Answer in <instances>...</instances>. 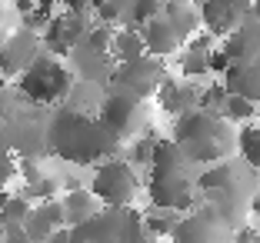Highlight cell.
Returning a JSON list of instances; mask_svg holds the SVG:
<instances>
[{"instance_id": "cell-19", "label": "cell", "mask_w": 260, "mask_h": 243, "mask_svg": "<svg viewBox=\"0 0 260 243\" xmlns=\"http://www.w3.org/2000/svg\"><path fill=\"white\" fill-rule=\"evenodd\" d=\"M164 17L170 20V27L177 30V37L187 40L193 30H197V10H190L187 0H164Z\"/></svg>"}, {"instance_id": "cell-3", "label": "cell", "mask_w": 260, "mask_h": 243, "mask_svg": "<svg viewBox=\"0 0 260 243\" xmlns=\"http://www.w3.org/2000/svg\"><path fill=\"white\" fill-rule=\"evenodd\" d=\"M150 177H147V197L153 206L167 210H193L197 206V177L193 163L180 153L174 140H153V157H150Z\"/></svg>"}, {"instance_id": "cell-2", "label": "cell", "mask_w": 260, "mask_h": 243, "mask_svg": "<svg viewBox=\"0 0 260 243\" xmlns=\"http://www.w3.org/2000/svg\"><path fill=\"white\" fill-rule=\"evenodd\" d=\"M197 190H200V203H207L234 230L244 223L247 210H250V197L257 193V170L244 160L223 157L197 177Z\"/></svg>"}, {"instance_id": "cell-29", "label": "cell", "mask_w": 260, "mask_h": 243, "mask_svg": "<svg viewBox=\"0 0 260 243\" xmlns=\"http://www.w3.org/2000/svg\"><path fill=\"white\" fill-rule=\"evenodd\" d=\"M110 37H114V30H110L107 23H90V30L84 33V44L93 47V50H107L110 53Z\"/></svg>"}, {"instance_id": "cell-22", "label": "cell", "mask_w": 260, "mask_h": 243, "mask_svg": "<svg viewBox=\"0 0 260 243\" xmlns=\"http://www.w3.org/2000/svg\"><path fill=\"white\" fill-rule=\"evenodd\" d=\"M237 150H240V160L250 163L253 170L260 173V127H244L237 133Z\"/></svg>"}, {"instance_id": "cell-9", "label": "cell", "mask_w": 260, "mask_h": 243, "mask_svg": "<svg viewBox=\"0 0 260 243\" xmlns=\"http://www.w3.org/2000/svg\"><path fill=\"white\" fill-rule=\"evenodd\" d=\"M230 233H234V230H230L207 203H200V210L197 206L187 210V217L177 220L174 230H170L174 243H227Z\"/></svg>"}, {"instance_id": "cell-5", "label": "cell", "mask_w": 260, "mask_h": 243, "mask_svg": "<svg viewBox=\"0 0 260 243\" xmlns=\"http://www.w3.org/2000/svg\"><path fill=\"white\" fill-rule=\"evenodd\" d=\"M20 80H17V93H20L27 103L37 107H54L67 97L70 84H74V74L60 63V57L40 50L27 67L20 70Z\"/></svg>"}, {"instance_id": "cell-25", "label": "cell", "mask_w": 260, "mask_h": 243, "mask_svg": "<svg viewBox=\"0 0 260 243\" xmlns=\"http://www.w3.org/2000/svg\"><path fill=\"white\" fill-rule=\"evenodd\" d=\"M253 110H257V103L247 100V97H240V93H227V100H223V117H227V120L244 123V120L253 117Z\"/></svg>"}, {"instance_id": "cell-43", "label": "cell", "mask_w": 260, "mask_h": 243, "mask_svg": "<svg viewBox=\"0 0 260 243\" xmlns=\"http://www.w3.org/2000/svg\"><path fill=\"white\" fill-rule=\"evenodd\" d=\"M87 4H90V7H100V4H104V0H87Z\"/></svg>"}, {"instance_id": "cell-45", "label": "cell", "mask_w": 260, "mask_h": 243, "mask_svg": "<svg viewBox=\"0 0 260 243\" xmlns=\"http://www.w3.org/2000/svg\"><path fill=\"white\" fill-rule=\"evenodd\" d=\"M0 40H4V37H0Z\"/></svg>"}, {"instance_id": "cell-28", "label": "cell", "mask_w": 260, "mask_h": 243, "mask_svg": "<svg viewBox=\"0 0 260 243\" xmlns=\"http://www.w3.org/2000/svg\"><path fill=\"white\" fill-rule=\"evenodd\" d=\"M57 190H60V183H57L54 177H47V173H44L37 183H27L23 197L30 200V203H34V200H40V203H44V200H54V197H57Z\"/></svg>"}, {"instance_id": "cell-13", "label": "cell", "mask_w": 260, "mask_h": 243, "mask_svg": "<svg viewBox=\"0 0 260 243\" xmlns=\"http://www.w3.org/2000/svg\"><path fill=\"white\" fill-rule=\"evenodd\" d=\"M220 77L227 93H240V97L260 103V53L247 63H227V70Z\"/></svg>"}, {"instance_id": "cell-37", "label": "cell", "mask_w": 260, "mask_h": 243, "mask_svg": "<svg viewBox=\"0 0 260 243\" xmlns=\"http://www.w3.org/2000/svg\"><path fill=\"white\" fill-rule=\"evenodd\" d=\"M63 14H90V4L87 0H60Z\"/></svg>"}, {"instance_id": "cell-21", "label": "cell", "mask_w": 260, "mask_h": 243, "mask_svg": "<svg viewBox=\"0 0 260 243\" xmlns=\"http://www.w3.org/2000/svg\"><path fill=\"white\" fill-rule=\"evenodd\" d=\"M27 213H30V200L23 197V193H20V197H14V193L0 190V230L23 223V220H27Z\"/></svg>"}, {"instance_id": "cell-26", "label": "cell", "mask_w": 260, "mask_h": 243, "mask_svg": "<svg viewBox=\"0 0 260 243\" xmlns=\"http://www.w3.org/2000/svg\"><path fill=\"white\" fill-rule=\"evenodd\" d=\"M160 10H164V0H134L127 27H144V23L150 20V17H157Z\"/></svg>"}, {"instance_id": "cell-14", "label": "cell", "mask_w": 260, "mask_h": 243, "mask_svg": "<svg viewBox=\"0 0 260 243\" xmlns=\"http://www.w3.org/2000/svg\"><path fill=\"white\" fill-rule=\"evenodd\" d=\"M140 37H144V50L150 53V57H167V53H174L177 47H180V37H177V30L170 27V20L164 14L150 17V20L140 27Z\"/></svg>"}, {"instance_id": "cell-30", "label": "cell", "mask_w": 260, "mask_h": 243, "mask_svg": "<svg viewBox=\"0 0 260 243\" xmlns=\"http://www.w3.org/2000/svg\"><path fill=\"white\" fill-rule=\"evenodd\" d=\"M180 74H184V77H204V74H210V70H207V53L187 50L184 57H180Z\"/></svg>"}, {"instance_id": "cell-27", "label": "cell", "mask_w": 260, "mask_h": 243, "mask_svg": "<svg viewBox=\"0 0 260 243\" xmlns=\"http://www.w3.org/2000/svg\"><path fill=\"white\" fill-rule=\"evenodd\" d=\"M223 100H227L223 84H214V87H207L204 93H197V110H207V114H220L223 117Z\"/></svg>"}, {"instance_id": "cell-40", "label": "cell", "mask_w": 260, "mask_h": 243, "mask_svg": "<svg viewBox=\"0 0 260 243\" xmlns=\"http://www.w3.org/2000/svg\"><path fill=\"white\" fill-rule=\"evenodd\" d=\"M47 243H70V230L67 227H57L54 233L47 236Z\"/></svg>"}, {"instance_id": "cell-17", "label": "cell", "mask_w": 260, "mask_h": 243, "mask_svg": "<svg viewBox=\"0 0 260 243\" xmlns=\"http://www.w3.org/2000/svg\"><path fill=\"white\" fill-rule=\"evenodd\" d=\"M100 200L93 197L90 190H84V187H74V190H67L60 197V210H63V223L67 227H74V223H84L90 213L100 210Z\"/></svg>"}, {"instance_id": "cell-6", "label": "cell", "mask_w": 260, "mask_h": 243, "mask_svg": "<svg viewBox=\"0 0 260 243\" xmlns=\"http://www.w3.org/2000/svg\"><path fill=\"white\" fill-rule=\"evenodd\" d=\"M97 120L117 144H120V140H134L140 130L147 127L144 100L107 87V90H104V100H100V107H97Z\"/></svg>"}, {"instance_id": "cell-4", "label": "cell", "mask_w": 260, "mask_h": 243, "mask_svg": "<svg viewBox=\"0 0 260 243\" xmlns=\"http://www.w3.org/2000/svg\"><path fill=\"white\" fill-rule=\"evenodd\" d=\"M174 144L197 167V163H217V160L230 157L237 147V133L230 130L227 117L207 114V110H187L177 117Z\"/></svg>"}, {"instance_id": "cell-41", "label": "cell", "mask_w": 260, "mask_h": 243, "mask_svg": "<svg viewBox=\"0 0 260 243\" xmlns=\"http://www.w3.org/2000/svg\"><path fill=\"white\" fill-rule=\"evenodd\" d=\"M34 4H37V0H14V7L20 10V17H27L34 10Z\"/></svg>"}, {"instance_id": "cell-38", "label": "cell", "mask_w": 260, "mask_h": 243, "mask_svg": "<svg viewBox=\"0 0 260 243\" xmlns=\"http://www.w3.org/2000/svg\"><path fill=\"white\" fill-rule=\"evenodd\" d=\"M10 153V144H7V117L0 114V157Z\"/></svg>"}, {"instance_id": "cell-33", "label": "cell", "mask_w": 260, "mask_h": 243, "mask_svg": "<svg viewBox=\"0 0 260 243\" xmlns=\"http://www.w3.org/2000/svg\"><path fill=\"white\" fill-rule=\"evenodd\" d=\"M227 53L223 50H207V70H210V74H223V70H227Z\"/></svg>"}, {"instance_id": "cell-36", "label": "cell", "mask_w": 260, "mask_h": 243, "mask_svg": "<svg viewBox=\"0 0 260 243\" xmlns=\"http://www.w3.org/2000/svg\"><path fill=\"white\" fill-rule=\"evenodd\" d=\"M234 230H237L234 243H260V233L253 227H244V223H240V227H234Z\"/></svg>"}, {"instance_id": "cell-31", "label": "cell", "mask_w": 260, "mask_h": 243, "mask_svg": "<svg viewBox=\"0 0 260 243\" xmlns=\"http://www.w3.org/2000/svg\"><path fill=\"white\" fill-rule=\"evenodd\" d=\"M150 157H153V140L140 137L134 140V147H130V167H150Z\"/></svg>"}, {"instance_id": "cell-39", "label": "cell", "mask_w": 260, "mask_h": 243, "mask_svg": "<svg viewBox=\"0 0 260 243\" xmlns=\"http://www.w3.org/2000/svg\"><path fill=\"white\" fill-rule=\"evenodd\" d=\"M234 4V10H237V17L244 20V17H250V7H253V0H230Z\"/></svg>"}, {"instance_id": "cell-35", "label": "cell", "mask_w": 260, "mask_h": 243, "mask_svg": "<svg viewBox=\"0 0 260 243\" xmlns=\"http://www.w3.org/2000/svg\"><path fill=\"white\" fill-rule=\"evenodd\" d=\"M14 173H17V160L10 157V153H7V157H0V190L10 183V177H14Z\"/></svg>"}, {"instance_id": "cell-18", "label": "cell", "mask_w": 260, "mask_h": 243, "mask_svg": "<svg viewBox=\"0 0 260 243\" xmlns=\"http://www.w3.org/2000/svg\"><path fill=\"white\" fill-rule=\"evenodd\" d=\"M100 100H104V87L90 84V80H74L67 90V97L60 100L63 107H74V110H84V114H97Z\"/></svg>"}, {"instance_id": "cell-7", "label": "cell", "mask_w": 260, "mask_h": 243, "mask_svg": "<svg viewBox=\"0 0 260 243\" xmlns=\"http://www.w3.org/2000/svg\"><path fill=\"white\" fill-rule=\"evenodd\" d=\"M90 193L104 206H130L137 197V173L127 160H100V163H93Z\"/></svg>"}, {"instance_id": "cell-42", "label": "cell", "mask_w": 260, "mask_h": 243, "mask_svg": "<svg viewBox=\"0 0 260 243\" xmlns=\"http://www.w3.org/2000/svg\"><path fill=\"white\" fill-rule=\"evenodd\" d=\"M247 213H253V217L260 220V193H253V197H250V210H247Z\"/></svg>"}, {"instance_id": "cell-8", "label": "cell", "mask_w": 260, "mask_h": 243, "mask_svg": "<svg viewBox=\"0 0 260 243\" xmlns=\"http://www.w3.org/2000/svg\"><path fill=\"white\" fill-rule=\"evenodd\" d=\"M164 63L160 57H150V53H140V57H134V60H123V63H114V74H110L107 87H114V90H123L130 93V97H153V90L160 87L164 80Z\"/></svg>"}, {"instance_id": "cell-15", "label": "cell", "mask_w": 260, "mask_h": 243, "mask_svg": "<svg viewBox=\"0 0 260 243\" xmlns=\"http://www.w3.org/2000/svg\"><path fill=\"white\" fill-rule=\"evenodd\" d=\"M197 14L207 23V33H214V37H227L240 23V17H237V10H234L230 0H200Z\"/></svg>"}, {"instance_id": "cell-11", "label": "cell", "mask_w": 260, "mask_h": 243, "mask_svg": "<svg viewBox=\"0 0 260 243\" xmlns=\"http://www.w3.org/2000/svg\"><path fill=\"white\" fill-rule=\"evenodd\" d=\"M67 60H70V67H74L77 80H90V84H100V87H107L110 74H114V57H110L107 50L87 47L84 40L70 47Z\"/></svg>"}, {"instance_id": "cell-20", "label": "cell", "mask_w": 260, "mask_h": 243, "mask_svg": "<svg viewBox=\"0 0 260 243\" xmlns=\"http://www.w3.org/2000/svg\"><path fill=\"white\" fill-rule=\"evenodd\" d=\"M144 50V37H140L137 27H123V30H114V37H110V57H114L117 63L123 60H134V57H140Z\"/></svg>"}, {"instance_id": "cell-10", "label": "cell", "mask_w": 260, "mask_h": 243, "mask_svg": "<svg viewBox=\"0 0 260 243\" xmlns=\"http://www.w3.org/2000/svg\"><path fill=\"white\" fill-rule=\"evenodd\" d=\"M40 53V37L37 30L20 27L17 33H10L7 40H0V74L4 77H17L27 63Z\"/></svg>"}, {"instance_id": "cell-24", "label": "cell", "mask_w": 260, "mask_h": 243, "mask_svg": "<svg viewBox=\"0 0 260 243\" xmlns=\"http://www.w3.org/2000/svg\"><path fill=\"white\" fill-rule=\"evenodd\" d=\"M130 7H134V0H104L100 7H93L97 10V20L100 23H123L127 27V20H130Z\"/></svg>"}, {"instance_id": "cell-34", "label": "cell", "mask_w": 260, "mask_h": 243, "mask_svg": "<svg viewBox=\"0 0 260 243\" xmlns=\"http://www.w3.org/2000/svg\"><path fill=\"white\" fill-rule=\"evenodd\" d=\"M0 243H30L27 233H23V223H17V227H4V230H0Z\"/></svg>"}, {"instance_id": "cell-23", "label": "cell", "mask_w": 260, "mask_h": 243, "mask_svg": "<svg viewBox=\"0 0 260 243\" xmlns=\"http://www.w3.org/2000/svg\"><path fill=\"white\" fill-rule=\"evenodd\" d=\"M177 223V210H167V206H153V213H144V230L150 236H170Z\"/></svg>"}, {"instance_id": "cell-32", "label": "cell", "mask_w": 260, "mask_h": 243, "mask_svg": "<svg viewBox=\"0 0 260 243\" xmlns=\"http://www.w3.org/2000/svg\"><path fill=\"white\" fill-rule=\"evenodd\" d=\"M187 50H197V53L214 50V33H207V30H193L190 37H187Z\"/></svg>"}, {"instance_id": "cell-16", "label": "cell", "mask_w": 260, "mask_h": 243, "mask_svg": "<svg viewBox=\"0 0 260 243\" xmlns=\"http://www.w3.org/2000/svg\"><path fill=\"white\" fill-rule=\"evenodd\" d=\"M157 97H160V107L167 110V114L180 117L187 114V110H197V90L193 87H184V84H177L174 77H164L160 87H157Z\"/></svg>"}, {"instance_id": "cell-44", "label": "cell", "mask_w": 260, "mask_h": 243, "mask_svg": "<svg viewBox=\"0 0 260 243\" xmlns=\"http://www.w3.org/2000/svg\"><path fill=\"white\" fill-rule=\"evenodd\" d=\"M0 4H14V0H0Z\"/></svg>"}, {"instance_id": "cell-12", "label": "cell", "mask_w": 260, "mask_h": 243, "mask_svg": "<svg viewBox=\"0 0 260 243\" xmlns=\"http://www.w3.org/2000/svg\"><path fill=\"white\" fill-rule=\"evenodd\" d=\"M223 53L230 63H247L260 53V20L257 17H244L234 30L223 37Z\"/></svg>"}, {"instance_id": "cell-1", "label": "cell", "mask_w": 260, "mask_h": 243, "mask_svg": "<svg viewBox=\"0 0 260 243\" xmlns=\"http://www.w3.org/2000/svg\"><path fill=\"white\" fill-rule=\"evenodd\" d=\"M44 137H47V150L74 163V167H93L100 160H110L120 153V144L100 127L97 117L63 103L47 117Z\"/></svg>"}]
</instances>
